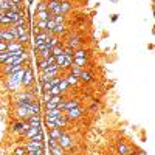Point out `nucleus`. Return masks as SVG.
I'll list each match as a JSON object with an SVG mask.
<instances>
[{
  "label": "nucleus",
  "mask_w": 155,
  "mask_h": 155,
  "mask_svg": "<svg viewBox=\"0 0 155 155\" xmlns=\"http://www.w3.org/2000/svg\"><path fill=\"white\" fill-rule=\"evenodd\" d=\"M64 115L67 116L68 121H76V120H79L81 116L84 115V109L79 106V107H74V109H70L67 112H64Z\"/></svg>",
  "instance_id": "1"
},
{
  "label": "nucleus",
  "mask_w": 155,
  "mask_h": 155,
  "mask_svg": "<svg viewBox=\"0 0 155 155\" xmlns=\"http://www.w3.org/2000/svg\"><path fill=\"white\" fill-rule=\"evenodd\" d=\"M58 143H59V146H61L64 150H68V149L73 146V140H71V137H70L67 132H64L62 137L58 140Z\"/></svg>",
  "instance_id": "2"
},
{
  "label": "nucleus",
  "mask_w": 155,
  "mask_h": 155,
  "mask_svg": "<svg viewBox=\"0 0 155 155\" xmlns=\"http://www.w3.org/2000/svg\"><path fill=\"white\" fill-rule=\"evenodd\" d=\"M62 101H65V98H64V95H54V96H51L50 101L45 102V110L47 109H56Z\"/></svg>",
  "instance_id": "3"
},
{
  "label": "nucleus",
  "mask_w": 155,
  "mask_h": 155,
  "mask_svg": "<svg viewBox=\"0 0 155 155\" xmlns=\"http://www.w3.org/2000/svg\"><path fill=\"white\" fill-rule=\"evenodd\" d=\"M50 36H51V34H50L48 31H41L39 34H36V36H34V44H33V47L37 48L39 45L45 44V42H47V39H48Z\"/></svg>",
  "instance_id": "4"
},
{
  "label": "nucleus",
  "mask_w": 155,
  "mask_h": 155,
  "mask_svg": "<svg viewBox=\"0 0 155 155\" xmlns=\"http://www.w3.org/2000/svg\"><path fill=\"white\" fill-rule=\"evenodd\" d=\"M34 81V73L31 68H25V74H23V79H22V87H30Z\"/></svg>",
  "instance_id": "5"
},
{
  "label": "nucleus",
  "mask_w": 155,
  "mask_h": 155,
  "mask_svg": "<svg viewBox=\"0 0 155 155\" xmlns=\"http://www.w3.org/2000/svg\"><path fill=\"white\" fill-rule=\"evenodd\" d=\"M44 141H34V140H28L27 144H25V149H27V152L30 150H36V149H44Z\"/></svg>",
  "instance_id": "6"
},
{
  "label": "nucleus",
  "mask_w": 155,
  "mask_h": 155,
  "mask_svg": "<svg viewBox=\"0 0 155 155\" xmlns=\"http://www.w3.org/2000/svg\"><path fill=\"white\" fill-rule=\"evenodd\" d=\"M61 70V68H59ZM59 70H48V71H41V81H50V79H53V78H56L59 74Z\"/></svg>",
  "instance_id": "7"
},
{
  "label": "nucleus",
  "mask_w": 155,
  "mask_h": 155,
  "mask_svg": "<svg viewBox=\"0 0 155 155\" xmlns=\"http://www.w3.org/2000/svg\"><path fill=\"white\" fill-rule=\"evenodd\" d=\"M79 45H81V41H79V36H78V34H71L70 39H68V42L65 44V47L73 48V50H76Z\"/></svg>",
  "instance_id": "8"
},
{
  "label": "nucleus",
  "mask_w": 155,
  "mask_h": 155,
  "mask_svg": "<svg viewBox=\"0 0 155 155\" xmlns=\"http://www.w3.org/2000/svg\"><path fill=\"white\" fill-rule=\"evenodd\" d=\"M62 113H64V112H62L61 109H58V107H56V109H47V110H45V118H47V120H54V118H58V116L62 115Z\"/></svg>",
  "instance_id": "9"
},
{
  "label": "nucleus",
  "mask_w": 155,
  "mask_h": 155,
  "mask_svg": "<svg viewBox=\"0 0 155 155\" xmlns=\"http://www.w3.org/2000/svg\"><path fill=\"white\" fill-rule=\"evenodd\" d=\"M0 41L9 44V42H12V41H16V39H14V36H12V34L9 33V30H8V28H3V30H2V33H0Z\"/></svg>",
  "instance_id": "10"
},
{
  "label": "nucleus",
  "mask_w": 155,
  "mask_h": 155,
  "mask_svg": "<svg viewBox=\"0 0 155 155\" xmlns=\"http://www.w3.org/2000/svg\"><path fill=\"white\" fill-rule=\"evenodd\" d=\"M54 124H56V127H61V129H64V127H67V124H68V120H67V116L65 115H59L58 118H54Z\"/></svg>",
  "instance_id": "11"
},
{
  "label": "nucleus",
  "mask_w": 155,
  "mask_h": 155,
  "mask_svg": "<svg viewBox=\"0 0 155 155\" xmlns=\"http://www.w3.org/2000/svg\"><path fill=\"white\" fill-rule=\"evenodd\" d=\"M30 127H41V116L39 115H31L30 118L27 120Z\"/></svg>",
  "instance_id": "12"
},
{
  "label": "nucleus",
  "mask_w": 155,
  "mask_h": 155,
  "mask_svg": "<svg viewBox=\"0 0 155 155\" xmlns=\"http://www.w3.org/2000/svg\"><path fill=\"white\" fill-rule=\"evenodd\" d=\"M22 48H25L20 42H17V41H12V42H9V44H6V51H9V53H12V51H17V50H22Z\"/></svg>",
  "instance_id": "13"
},
{
  "label": "nucleus",
  "mask_w": 155,
  "mask_h": 155,
  "mask_svg": "<svg viewBox=\"0 0 155 155\" xmlns=\"http://www.w3.org/2000/svg\"><path fill=\"white\" fill-rule=\"evenodd\" d=\"M70 9H71V3H70V2H67V0H64V2H61V3H59V12H61L62 16H65Z\"/></svg>",
  "instance_id": "14"
},
{
  "label": "nucleus",
  "mask_w": 155,
  "mask_h": 155,
  "mask_svg": "<svg viewBox=\"0 0 155 155\" xmlns=\"http://www.w3.org/2000/svg\"><path fill=\"white\" fill-rule=\"evenodd\" d=\"M36 17H37V20H44V22H47V20H50V19H53V14H51V12L47 9V11H41V12H37Z\"/></svg>",
  "instance_id": "15"
},
{
  "label": "nucleus",
  "mask_w": 155,
  "mask_h": 155,
  "mask_svg": "<svg viewBox=\"0 0 155 155\" xmlns=\"http://www.w3.org/2000/svg\"><path fill=\"white\" fill-rule=\"evenodd\" d=\"M62 134H64V129L54 127V129H51V130H50L48 137H50V138H54V140H59V138L62 137Z\"/></svg>",
  "instance_id": "16"
},
{
  "label": "nucleus",
  "mask_w": 155,
  "mask_h": 155,
  "mask_svg": "<svg viewBox=\"0 0 155 155\" xmlns=\"http://www.w3.org/2000/svg\"><path fill=\"white\" fill-rule=\"evenodd\" d=\"M39 132H41V127H30L28 130L23 134V137L27 138V140H31V138H33L34 135H37Z\"/></svg>",
  "instance_id": "17"
},
{
  "label": "nucleus",
  "mask_w": 155,
  "mask_h": 155,
  "mask_svg": "<svg viewBox=\"0 0 155 155\" xmlns=\"http://www.w3.org/2000/svg\"><path fill=\"white\" fill-rule=\"evenodd\" d=\"M79 81H82V82H92L93 81V74L85 71V70H82L81 74H79Z\"/></svg>",
  "instance_id": "18"
},
{
  "label": "nucleus",
  "mask_w": 155,
  "mask_h": 155,
  "mask_svg": "<svg viewBox=\"0 0 155 155\" xmlns=\"http://www.w3.org/2000/svg\"><path fill=\"white\" fill-rule=\"evenodd\" d=\"M129 153H130L129 146L126 143H123V141H120L118 143V155H129Z\"/></svg>",
  "instance_id": "19"
},
{
  "label": "nucleus",
  "mask_w": 155,
  "mask_h": 155,
  "mask_svg": "<svg viewBox=\"0 0 155 155\" xmlns=\"http://www.w3.org/2000/svg\"><path fill=\"white\" fill-rule=\"evenodd\" d=\"M17 98H19L20 101H36L34 93H31V92H22Z\"/></svg>",
  "instance_id": "20"
},
{
  "label": "nucleus",
  "mask_w": 155,
  "mask_h": 155,
  "mask_svg": "<svg viewBox=\"0 0 155 155\" xmlns=\"http://www.w3.org/2000/svg\"><path fill=\"white\" fill-rule=\"evenodd\" d=\"M58 44H59V37H58V36H53V34H51V36L47 39V42H45V45H47V47H50V48L56 47Z\"/></svg>",
  "instance_id": "21"
},
{
  "label": "nucleus",
  "mask_w": 155,
  "mask_h": 155,
  "mask_svg": "<svg viewBox=\"0 0 155 155\" xmlns=\"http://www.w3.org/2000/svg\"><path fill=\"white\" fill-rule=\"evenodd\" d=\"M65 31H67L65 23H58L56 27H54V30L51 31V34H53V36H58V34H62V33H65Z\"/></svg>",
  "instance_id": "22"
},
{
  "label": "nucleus",
  "mask_w": 155,
  "mask_h": 155,
  "mask_svg": "<svg viewBox=\"0 0 155 155\" xmlns=\"http://www.w3.org/2000/svg\"><path fill=\"white\" fill-rule=\"evenodd\" d=\"M88 64V61L87 59H84V58H73V65H76V67H81V68H84L85 65Z\"/></svg>",
  "instance_id": "23"
},
{
  "label": "nucleus",
  "mask_w": 155,
  "mask_h": 155,
  "mask_svg": "<svg viewBox=\"0 0 155 155\" xmlns=\"http://www.w3.org/2000/svg\"><path fill=\"white\" fill-rule=\"evenodd\" d=\"M50 153L51 155H65V150H64L59 144H56L53 147H50Z\"/></svg>",
  "instance_id": "24"
},
{
  "label": "nucleus",
  "mask_w": 155,
  "mask_h": 155,
  "mask_svg": "<svg viewBox=\"0 0 155 155\" xmlns=\"http://www.w3.org/2000/svg\"><path fill=\"white\" fill-rule=\"evenodd\" d=\"M62 50H64V44H58L56 47H53V48H51V56H59V54H62Z\"/></svg>",
  "instance_id": "25"
},
{
  "label": "nucleus",
  "mask_w": 155,
  "mask_h": 155,
  "mask_svg": "<svg viewBox=\"0 0 155 155\" xmlns=\"http://www.w3.org/2000/svg\"><path fill=\"white\" fill-rule=\"evenodd\" d=\"M58 87H59V92H61V95H64V93H65L67 92V90H68V82L65 81V79H64V78H62V79H61V82L58 84Z\"/></svg>",
  "instance_id": "26"
},
{
  "label": "nucleus",
  "mask_w": 155,
  "mask_h": 155,
  "mask_svg": "<svg viewBox=\"0 0 155 155\" xmlns=\"http://www.w3.org/2000/svg\"><path fill=\"white\" fill-rule=\"evenodd\" d=\"M73 58H84V59H87L88 58V51L87 50H74L73 51Z\"/></svg>",
  "instance_id": "27"
},
{
  "label": "nucleus",
  "mask_w": 155,
  "mask_h": 155,
  "mask_svg": "<svg viewBox=\"0 0 155 155\" xmlns=\"http://www.w3.org/2000/svg\"><path fill=\"white\" fill-rule=\"evenodd\" d=\"M64 79H65V81L68 82V85H71V87H73V85H76L78 82H79V79H78L76 76L70 74V73H68V76H65V78H64Z\"/></svg>",
  "instance_id": "28"
},
{
  "label": "nucleus",
  "mask_w": 155,
  "mask_h": 155,
  "mask_svg": "<svg viewBox=\"0 0 155 155\" xmlns=\"http://www.w3.org/2000/svg\"><path fill=\"white\" fill-rule=\"evenodd\" d=\"M84 68H81V67H76V65H71L70 67V74H73V76H76L78 79H79V74H81V71H82Z\"/></svg>",
  "instance_id": "29"
},
{
  "label": "nucleus",
  "mask_w": 155,
  "mask_h": 155,
  "mask_svg": "<svg viewBox=\"0 0 155 155\" xmlns=\"http://www.w3.org/2000/svg\"><path fill=\"white\" fill-rule=\"evenodd\" d=\"M54 27H56V23H54V20L53 19H50V20H47V31L51 34V31L54 30Z\"/></svg>",
  "instance_id": "30"
},
{
  "label": "nucleus",
  "mask_w": 155,
  "mask_h": 155,
  "mask_svg": "<svg viewBox=\"0 0 155 155\" xmlns=\"http://www.w3.org/2000/svg\"><path fill=\"white\" fill-rule=\"evenodd\" d=\"M73 48H68V47H65V45H64V50H62V54L64 56H73Z\"/></svg>",
  "instance_id": "31"
},
{
  "label": "nucleus",
  "mask_w": 155,
  "mask_h": 155,
  "mask_svg": "<svg viewBox=\"0 0 155 155\" xmlns=\"http://www.w3.org/2000/svg\"><path fill=\"white\" fill-rule=\"evenodd\" d=\"M53 20H54L56 25H58V23H64V22H65V16H62V14H59V16H53Z\"/></svg>",
  "instance_id": "32"
},
{
  "label": "nucleus",
  "mask_w": 155,
  "mask_h": 155,
  "mask_svg": "<svg viewBox=\"0 0 155 155\" xmlns=\"http://www.w3.org/2000/svg\"><path fill=\"white\" fill-rule=\"evenodd\" d=\"M9 58V53L8 51H3V53H0V65H3V62Z\"/></svg>",
  "instance_id": "33"
},
{
  "label": "nucleus",
  "mask_w": 155,
  "mask_h": 155,
  "mask_svg": "<svg viewBox=\"0 0 155 155\" xmlns=\"http://www.w3.org/2000/svg\"><path fill=\"white\" fill-rule=\"evenodd\" d=\"M14 155H27V149H25V146L17 147V149L14 150Z\"/></svg>",
  "instance_id": "34"
},
{
  "label": "nucleus",
  "mask_w": 155,
  "mask_h": 155,
  "mask_svg": "<svg viewBox=\"0 0 155 155\" xmlns=\"http://www.w3.org/2000/svg\"><path fill=\"white\" fill-rule=\"evenodd\" d=\"M64 61H65V56L64 54H59V56H56V64L59 65V68L62 67V64H64Z\"/></svg>",
  "instance_id": "35"
},
{
  "label": "nucleus",
  "mask_w": 155,
  "mask_h": 155,
  "mask_svg": "<svg viewBox=\"0 0 155 155\" xmlns=\"http://www.w3.org/2000/svg\"><path fill=\"white\" fill-rule=\"evenodd\" d=\"M45 152H44V149H36V150H30V152H27V155H44Z\"/></svg>",
  "instance_id": "36"
},
{
  "label": "nucleus",
  "mask_w": 155,
  "mask_h": 155,
  "mask_svg": "<svg viewBox=\"0 0 155 155\" xmlns=\"http://www.w3.org/2000/svg\"><path fill=\"white\" fill-rule=\"evenodd\" d=\"M41 11H47V2H41L37 5V12H41Z\"/></svg>",
  "instance_id": "37"
},
{
  "label": "nucleus",
  "mask_w": 155,
  "mask_h": 155,
  "mask_svg": "<svg viewBox=\"0 0 155 155\" xmlns=\"http://www.w3.org/2000/svg\"><path fill=\"white\" fill-rule=\"evenodd\" d=\"M45 124H47V127L50 129V130H51V129H54V127H56V124H54V120H47V121H45Z\"/></svg>",
  "instance_id": "38"
},
{
  "label": "nucleus",
  "mask_w": 155,
  "mask_h": 155,
  "mask_svg": "<svg viewBox=\"0 0 155 155\" xmlns=\"http://www.w3.org/2000/svg\"><path fill=\"white\" fill-rule=\"evenodd\" d=\"M31 140H34V141H44V134H42V130L41 132H39L37 135H34Z\"/></svg>",
  "instance_id": "39"
},
{
  "label": "nucleus",
  "mask_w": 155,
  "mask_h": 155,
  "mask_svg": "<svg viewBox=\"0 0 155 155\" xmlns=\"http://www.w3.org/2000/svg\"><path fill=\"white\" fill-rule=\"evenodd\" d=\"M14 5H19V6H22V3H23V0H11Z\"/></svg>",
  "instance_id": "40"
},
{
  "label": "nucleus",
  "mask_w": 155,
  "mask_h": 155,
  "mask_svg": "<svg viewBox=\"0 0 155 155\" xmlns=\"http://www.w3.org/2000/svg\"><path fill=\"white\" fill-rule=\"evenodd\" d=\"M50 98H51V95H50V93H44V102L50 101Z\"/></svg>",
  "instance_id": "41"
},
{
  "label": "nucleus",
  "mask_w": 155,
  "mask_h": 155,
  "mask_svg": "<svg viewBox=\"0 0 155 155\" xmlns=\"http://www.w3.org/2000/svg\"><path fill=\"white\" fill-rule=\"evenodd\" d=\"M116 20H118V16L113 14V16H112V22H116Z\"/></svg>",
  "instance_id": "42"
},
{
  "label": "nucleus",
  "mask_w": 155,
  "mask_h": 155,
  "mask_svg": "<svg viewBox=\"0 0 155 155\" xmlns=\"http://www.w3.org/2000/svg\"><path fill=\"white\" fill-rule=\"evenodd\" d=\"M137 155H146V152L144 150H138V153Z\"/></svg>",
  "instance_id": "43"
},
{
  "label": "nucleus",
  "mask_w": 155,
  "mask_h": 155,
  "mask_svg": "<svg viewBox=\"0 0 155 155\" xmlns=\"http://www.w3.org/2000/svg\"><path fill=\"white\" fill-rule=\"evenodd\" d=\"M56 2H59V3H61V2H64V0H56Z\"/></svg>",
  "instance_id": "44"
},
{
  "label": "nucleus",
  "mask_w": 155,
  "mask_h": 155,
  "mask_svg": "<svg viewBox=\"0 0 155 155\" xmlns=\"http://www.w3.org/2000/svg\"><path fill=\"white\" fill-rule=\"evenodd\" d=\"M28 3H33V0H28Z\"/></svg>",
  "instance_id": "45"
},
{
  "label": "nucleus",
  "mask_w": 155,
  "mask_h": 155,
  "mask_svg": "<svg viewBox=\"0 0 155 155\" xmlns=\"http://www.w3.org/2000/svg\"><path fill=\"white\" fill-rule=\"evenodd\" d=\"M129 155H135V153H132V152H130V153H129Z\"/></svg>",
  "instance_id": "46"
},
{
  "label": "nucleus",
  "mask_w": 155,
  "mask_h": 155,
  "mask_svg": "<svg viewBox=\"0 0 155 155\" xmlns=\"http://www.w3.org/2000/svg\"><path fill=\"white\" fill-rule=\"evenodd\" d=\"M112 2H115V0H112Z\"/></svg>",
  "instance_id": "47"
},
{
  "label": "nucleus",
  "mask_w": 155,
  "mask_h": 155,
  "mask_svg": "<svg viewBox=\"0 0 155 155\" xmlns=\"http://www.w3.org/2000/svg\"><path fill=\"white\" fill-rule=\"evenodd\" d=\"M44 155H45V153H44Z\"/></svg>",
  "instance_id": "48"
}]
</instances>
